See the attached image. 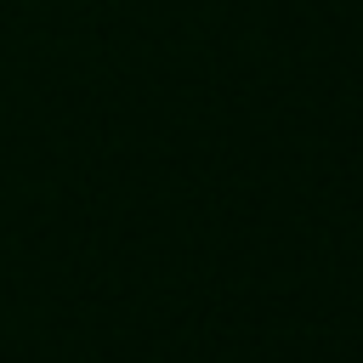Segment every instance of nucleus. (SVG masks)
<instances>
[]
</instances>
